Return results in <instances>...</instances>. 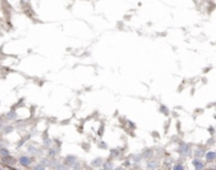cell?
Segmentation results:
<instances>
[{"label":"cell","mask_w":216,"mask_h":170,"mask_svg":"<svg viewBox=\"0 0 216 170\" xmlns=\"http://www.w3.org/2000/svg\"><path fill=\"white\" fill-rule=\"evenodd\" d=\"M28 163H29V161H28L27 157H25V159H24V157H23V159H22V164H28Z\"/></svg>","instance_id":"6da1fadb"}]
</instances>
